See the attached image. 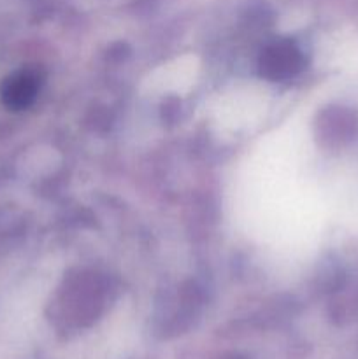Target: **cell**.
Returning a JSON list of instances; mask_svg holds the SVG:
<instances>
[{"label": "cell", "mask_w": 358, "mask_h": 359, "mask_svg": "<svg viewBox=\"0 0 358 359\" xmlns=\"http://www.w3.org/2000/svg\"><path fill=\"white\" fill-rule=\"evenodd\" d=\"M42 77L35 69H21L7 76L0 84V102L11 111L30 107L41 90Z\"/></svg>", "instance_id": "2"}, {"label": "cell", "mask_w": 358, "mask_h": 359, "mask_svg": "<svg viewBox=\"0 0 358 359\" xmlns=\"http://www.w3.org/2000/svg\"><path fill=\"white\" fill-rule=\"evenodd\" d=\"M358 132V118L344 107H332L319 118V133L329 144H343L353 139Z\"/></svg>", "instance_id": "3"}, {"label": "cell", "mask_w": 358, "mask_h": 359, "mask_svg": "<svg viewBox=\"0 0 358 359\" xmlns=\"http://www.w3.org/2000/svg\"><path fill=\"white\" fill-rule=\"evenodd\" d=\"M305 65V58L298 46L290 41H277L267 46L260 55L258 69L260 76L272 83L293 79L302 72Z\"/></svg>", "instance_id": "1"}]
</instances>
